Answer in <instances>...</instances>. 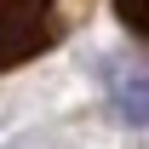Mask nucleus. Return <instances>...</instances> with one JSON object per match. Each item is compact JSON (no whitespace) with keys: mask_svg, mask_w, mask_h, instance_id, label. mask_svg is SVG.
Instances as JSON below:
<instances>
[{"mask_svg":"<svg viewBox=\"0 0 149 149\" xmlns=\"http://www.w3.org/2000/svg\"><path fill=\"white\" fill-rule=\"evenodd\" d=\"M115 17L126 23V35H138L149 46V0H115Z\"/></svg>","mask_w":149,"mask_h":149,"instance_id":"7ed1b4c3","label":"nucleus"},{"mask_svg":"<svg viewBox=\"0 0 149 149\" xmlns=\"http://www.w3.org/2000/svg\"><path fill=\"white\" fill-rule=\"evenodd\" d=\"M80 17L86 0H0V74L63 46Z\"/></svg>","mask_w":149,"mask_h":149,"instance_id":"f257e3e1","label":"nucleus"},{"mask_svg":"<svg viewBox=\"0 0 149 149\" xmlns=\"http://www.w3.org/2000/svg\"><path fill=\"white\" fill-rule=\"evenodd\" d=\"M109 97H115V109H120V120L126 126H149V80L138 69H126V63H109Z\"/></svg>","mask_w":149,"mask_h":149,"instance_id":"f03ea898","label":"nucleus"}]
</instances>
